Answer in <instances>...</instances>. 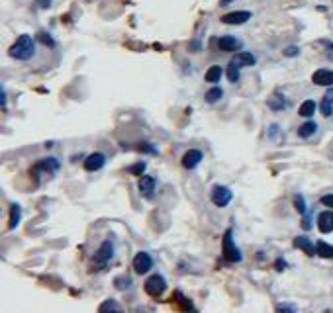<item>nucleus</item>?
Listing matches in <instances>:
<instances>
[{"mask_svg": "<svg viewBox=\"0 0 333 313\" xmlns=\"http://www.w3.org/2000/svg\"><path fill=\"white\" fill-rule=\"evenodd\" d=\"M20 217H22V210L18 204H12L10 206V221H8V229H16L18 223H20Z\"/></svg>", "mask_w": 333, "mask_h": 313, "instance_id": "19", "label": "nucleus"}, {"mask_svg": "<svg viewBox=\"0 0 333 313\" xmlns=\"http://www.w3.org/2000/svg\"><path fill=\"white\" fill-rule=\"evenodd\" d=\"M104 164H106V155L104 153H92L85 159V170L89 173H96L100 170Z\"/></svg>", "mask_w": 333, "mask_h": 313, "instance_id": "7", "label": "nucleus"}, {"mask_svg": "<svg viewBox=\"0 0 333 313\" xmlns=\"http://www.w3.org/2000/svg\"><path fill=\"white\" fill-rule=\"evenodd\" d=\"M231 61H235L239 67H253L257 63V59H255V55L253 53H247V51H239Z\"/></svg>", "mask_w": 333, "mask_h": 313, "instance_id": "15", "label": "nucleus"}, {"mask_svg": "<svg viewBox=\"0 0 333 313\" xmlns=\"http://www.w3.org/2000/svg\"><path fill=\"white\" fill-rule=\"evenodd\" d=\"M131 286V278L128 276H122V278H116V288L118 290H126Z\"/></svg>", "mask_w": 333, "mask_h": 313, "instance_id": "28", "label": "nucleus"}, {"mask_svg": "<svg viewBox=\"0 0 333 313\" xmlns=\"http://www.w3.org/2000/svg\"><path fill=\"white\" fill-rule=\"evenodd\" d=\"M276 309H279V311H294L296 307H292V305H279Z\"/></svg>", "mask_w": 333, "mask_h": 313, "instance_id": "34", "label": "nucleus"}, {"mask_svg": "<svg viewBox=\"0 0 333 313\" xmlns=\"http://www.w3.org/2000/svg\"><path fill=\"white\" fill-rule=\"evenodd\" d=\"M231 198H233V194L228 186H214V190H212V202L218 208H226L231 202Z\"/></svg>", "mask_w": 333, "mask_h": 313, "instance_id": "5", "label": "nucleus"}, {"mask_svg": "<svg viewBox=\"0 0 333 313\" xmlns=\"http://www.w3.org/2000/svg\"><path fill=\"white\" fill-rule=\"evenodd\" d=\"M325 96H327V98H329V100H333V87L329 88V90H327V94H325Z\"/></svg>", "mask_w": 333, "mask_h": 313, "instance_id": "37", "label": "nucleus"}, {"mask_svg": "<svg viewBox=\"0 0 333 313\" xmlns=\"http://www.w3.org/2000/svg\"><path fill=\"white\" fill-rule=\"evenodd\" d=\"M321 204L333 210V194H327V196H323V198H321Z\"/></svg>", "mask_w": 333, "mask_h": 313, "instance_id": "33", "label": "nucleus"}, {"mask_svg": "<svg viewBox=\"0 0 333 313\" xmlns=\"http://www.w3.org/2000/svg\"><path fill=\"white\" fill-rule=\"evenodd\" d=\"M151 268H153V259H151V254L145 252V250L137 252L135 259H133V270H135L137 274H145V272H149Z\"/></svg>", "mask_w": 333, "mask_h": 313, "instance_id": "4", "label": "nucleus"}, {"mask_svg": "<svg viewBox=\"0 0 333 313\" xmlns=\"http://www.w3.org/2000/svg\"><path fill=\"white\" fill-rule=\"evenodd\" d=\"M318 229L321 233H331L333 231V210H325L318 215Z\"/></svg>", "mask_w": 333, "mask_h": 313, "instance_id": "11", "label": "nucleus"}, {"mask_svg": "<svg viewBox=\"0 0 333 313\" xmlns=\"http://www.w3.org/2000/svg\"><path fill=\"white\" fill-rule=\"evenodd\" d=\"M100 311H122V307L116 303V301H112V300H108V301H104L102 305H100Z\"/></svg>", "mask_w": 333, "mask_h": 313, "instance_id": "26", "label": "nucleus"}, {"mask_svg": "<svg viewBox=\"0 0 333 313\" xmlns=\"http://www.w3.org/2000/svg\"><path fill=\"white\" fill-rule=\"evenodd\" d=\"M316 131H318V124H316V122H306V124H302L298 127V135L302 139L312 137Z\"/></svg>", "mask_w": 333, "mask_h": 313, "instance_id": "18", "label": "nucleus"}, {"mask_svg": "<svg viewBox=\"0 0 333 313\" xmlns=\"http://www.w3.org/2000/svg\"><path fill=\"white\" fill-rule=\"evenodd\" d=\"M314 113H316V102L314 100H306L300 106V116L310 118V116H314Z\"/></svg>", "mask_w": 333, "mask_h": 313, "instance_id": "24", "label": "nucleus"}, {"mask_svg": "<svg viewBox=\"0 0 333 313\" xmlns=\"http://www.w3.org/2000/svg\"><path fill=\"white\" fill-rule=\"evenodd\" d=\"M294 247H296V249H302L306 254H310V257H312V254H316V245H314V243H312L308 237H296L294 239Z\"/></svg>", "mask_w": 333, "mask_h": 313, "instance_id": "16", "label": "nucleus"}, {"mask_svg": "<svg viewBox=\"0 0 333 313\" xmlns=\"http://www.w3.org/2000/svg\"><path fill=\"white\" fill-rule=\"evenodd\" d=\"M0 104L6 106V92H4V88H0Z\"/></svg>", "mask_w": 333, "mask_h": 313, "instance_id": "35", "label": "nucleus"}, {"mask_svg": "<svg viewBox=\"0 0 333 313\" xmlns=\"http://www.w3.org/2000/svg\"><path fill=\"white\" fill-rule=\"evenodd\" d=\"M34 53H36V43H34V38L32 36H20V38L14 41V45L8 49V55L12 57V59H18V61H27V59H32L34 57Z\"/></svg>", "mask_w": 333, "mask_h": 313, "instance_id": "1", "label": "nucleus"}, {"mask_svg": "<svg viewBox=\"0 0 333 313\" xmlns=\"http://www.w3.org/2000/svg\"><path fill=\"white\" fill-rule=\"evenodd\" d=\"M320 110H321V113L325 116V118H329L333 113V100H329L327 96L321 100V104H320Z\"/></svg>", "mask_w": 333, "mask_h": 313, "instance_id": "25", "label": "nucleus"}, {"mask_svg": "<svg viewBox=\"0 0 333 313\" xmlns=\"http://www.w3.org/2000/svg\"><path fill=\"white\" fill-rule=\"evenodd\" d=\"M241 45H243V43L237 38H233V36H221V38L218 39V47L221 51H228V53L241 49Z\"/></svg>", "mask_w": 333, "mask_h": 313, "instance_id": "12", "label": "nucleus"}, {"mask_svg": "<svg viewBox=\"0 0 333 313\" xmlns=\"http://www.w3.org/2000/svg\"><path fill=\"white\" fill-rule=\"evenodd\" d=\"M114 257V245H112V241H104L102 245H100V249H98V252H96V264H106L110 259Z\"/></svg>", "mask_w": 333, "mask_h": 313, "instance_id": "10", "label": "nucleus"}, {"mask_svg": "<svg viewBox=\"0 0 333 313\" xmlns=\"http://www.w3.org/2000/svg\"><path fill=\"white\" fill-rule=\"evenodd\" d=\"M38 38H39V41H43V43H45V45H49V47H53V45H55V41L51 39V36H47L45 32H39Z\"/></svg>", "mask_w": 333, "mask_h": 313, "instance_id": "30", "label": "nucleus"}, {"mask_svg": "<svg viewBox=\"0 0 333 313\" xmlns=\"http://www.w3.org/2000/svg\"><path fill=\"white\" fill-rule=\"evenodd\" d=\"M284 268H286V263H284L282 259H279V261H276V270H284Z\"/></svg>", "mask_w": 333, "mask_h": 313, "instance_id": "36", "label": "nucleus"}, {"mask_svg": "<svg viewBox=\"0 0 333 313\" xmlns=\"http://www.w3.org/2000/svg\"><path fill=\"white\" fill-rule=\"evenodd\" d=\"M230 2H233V0H219V4H221V6H228Z\"/></svg>", "mask_w": 333, "mask_h": 313, "instance_id": "38", "label": "nucleus"}, {"mask_svg": "<svg viewBox=\"0 0 333 313\" xmlns=\"http://www.w3.org/2000/svg\"><path fill=\"white\" fill-rule=\"evenodd\" d=\"M140 190L145 198H153V194H155V178L153 176H141Z\"/></svg>", "mask_w": 333, "mask_h": 313, "instance_id": "14", "label": "nucleus"}, {"mask_svg": "<svg viewBox=\"0 0 333 313\" xmlns=\"http://www.w3.org/2000/svg\"><path fill=\"white\" fill-rule=\"evenodd\" d=\"M239 69H241V67H239L237 63L230 61V67H228V80H230V82H237V80H239V75H241Z\"/></svg>", "mask_w": 333, "mask_h": 313, "instance_id": "23", "label": "nucleus"}, {"mask_svg": "<svg viewBox=\"0 0 333 313\" xmlns=\"http://www.w3.org/2000/svg\"><path fill=\"white\" fill-rule=\"evenodd\" d=\"M34 6L39 8V10H45V8L51 6V0H34Z\"/></svg>", "mask_w": 333, "mask_h": 313, "instance_id": "31", "label": "nucleus"}, {"mask_svg": "<svg viewBox=\"0 0 333 313\" xmlns=\"http://www.w3.org/2000/svg\"><path fill=\"white\" fill-rule=\"evenodd\" d=\"M312 82L318 87H333V71L329 69H320L312 75Z\"/></svg>", "mask_w": 333, "mask_h": 313, "instance_id": "9", "label": "nucleus"}, {"mask_svg": "<svg viewBox=\"0 0 333 313\" xmlns=\"http://www.w3.org/2000/svg\"><path fill=\"white\" fill-rule=\"evenodd\" d=\"M316 254H320L323 259H331L333 261V245H327L325 241H318V245H316Z\"/></svg>", "mask_w": 333, "mask_h": 313, "instance_id": "20", "label": "nucleus"}, {"mask_svg": "<svg viewBox=\"0 0 333 313\" xmlns=\"http://www.w3.org/2000/svg\"><path fill=\"white\" fill-rule=\"evenodd\" d=\"M221 96H224V90H221V88H218V87H214V88H210V90L206 92L204 100L208 102V104H216V102H218Z\"/></svg>", "mask_w": 333, "mask_h": 313, "instance_id": "22", "label": "nucleus"}, {"mask_svg": "<svg viewBox=\"0 0 333 313\" xmlns=\"http://www.w3.org/2000/svg\"><path fill=\"white\" fill-rule=\"evenodd\" d=\"M221 250H224V257H226V261H230V263H239L243 257H241V250L237 249L235 245H233V229H228L226 233H224V241H221Z\"/></svg>", "mask_w": 333, "mask_h": 313, "instance_id": "2", "label": "nucleus"}, {"mask_svg": "<svg viewBox=\"0 0 333 313\" xmlns=\"http://www.w3.org/2000/svg\"><path fill=\"white\" fill-rule=\"evenodd\" d=\"M286 106H288V102L284 100V96L279 94V92H274V94L269 98V108L272 110V112H281V110H284Z\"/></svg>", "mask_w": 333, "mask_h": 313, "instance_id": "17", "label": "nucleus"}, {"mask_svg": "<svg viewBox=\"0 0 333 313\" xmlns=\"http://www.w3.org/2000/svg\"><path fill=\"white\" fill-rule=\"evenodd\" d=\"M298 53H300V49H298L296 45H290V47L284 49V57H296Z\"/></svg>", "mask_w": 333, "mask_h": 313, "instance_id": "32", "label": "nucleus"}, {"mask_svg": "<svg viewBox=\"0 0 333 313\" xmlns=\"http://www.w3.org/2000/svg\"><path fill=\"white\" fill-rule=\"evenodd\" d=\"M218 80H221V67L214 65V67H210V69L206 71V82H212V84H216Z\"/></svg>", "mask_w": 333, "mask_h": 313, "instance_id": "21", "label": "nucleus"}, {"mask_svg": "<svg viewBox=\"0 0 333 313\" xmlns=\"http://www.w3.org/2000/svg\"><path fill=\"white\" fill-rule=\"evenodd\" d=\"M165 288H166V282L161 274H153L145 280V292H147L151 298H159V296L165 292Z\"/></svg>", "mask_w": 333, "mask_h": 313, "instance_id": "3", "label": "nucleus"}, {"mask_svg": "<svg viewBox=\"0 0 333 313\" xmlns=\"http://www.w3.org/2000/svg\"><path fill=\"white\" fill-rule=\"evenodd\" d=\"M249 18H251V12H247V10H235V12L224 14L221 16V22L228 25H241L245 22H249Z\"/></svg>", "mask_w": 333, "mask_h": 313, "instance_id": "6", "label": "nucleus"}, {"mask_svg": "<svg viewBox=\"0 0 333 313\" xmlns=\"http://www.w3.org/2000/svg\"><path fill=\"white\" fill-rule=\"evenodd\" d=\"M202 151L198 149H190L186 151L184 155H182V166L184 168H188V170H192V168H196L198 164H200V161H202Z\"/></svg>", "mask_w": 333, "mask_h": 313, "instance_id": "8", "label": "nucleus"}, {"mask_svg": "<svg viewBox=\"0 0 333 313\" xmlns=\"http://www.w3.org/2000/svg\"><path fill=\"white\" fill-rule=\"evenodd\" d=\"M294 206H296V210H298L300 213H306V200H304V196L296 194V196H294Z\"/></svg>", "mask_w": 333, "mask_h": 313, "instance_id": "29", "label": "nucleus"}, {"mask_svg": "<svg viewBox=\"0 0 333 313\" xmlns=\"http://www.w3.org/2000/svg\"><path fill=\"white\" fill-rule=\"evenodd\" d=\"M145 168H147V164L141 161V163H137V164H131L128 170H129V175H137V176H140V175H143V173H145Z\"/></svg>", "mask_w": 333, "mask_h": 313, "instance_id": "27", "label": "nucleus"}, {"mask_svg": "<svg viewBox=\"0 0 333 313\" xmlns=\"http://www.w3.org/2000/svg\"><path fill=\"white\" fill-rule=\"evenodd\" d=\"M45 173V175H53V173H57L59 170V161L57 159H45V161H39L36 166H34V170L32 173Z\"/></svg>", "mask_w": 333, "mask_h": 313, "instance_id": "13", "label": "nucleus"}]
</instances>
